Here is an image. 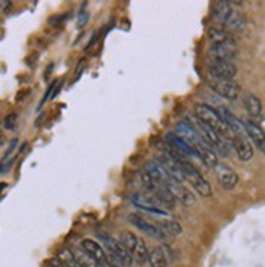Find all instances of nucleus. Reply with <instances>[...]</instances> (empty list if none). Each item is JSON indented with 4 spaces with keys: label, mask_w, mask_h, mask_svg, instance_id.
<instances>
[{
    "label": "nucleus",
    "mask_w": 265,
    "mask_h": 267,
    "mask_svg": "<svg viewBox=\"0 0 265 267\" xmlns=\"http://www.w3.org/2000/svg\"><path fill=\"white\" fill-rule=\"evenodd\" d=\"M195 117L199 121H202L203 124H207V126L215 129L221 135H226V132L230 130L225 124V121L220 117L218 111L213 109L212 106H208V104H203V103L195 104Z\"/></svg>",
    "instance_id": "nucleus-1"
},
{
    "label": "nucleus",
    "mask_w": 265,
    "mask_h": 267,
    "mask_svg": "<svg viewBox=\"0 0 265 267\" xmlns=\"http://www.w3.org/2000/svg\"><path fill=\"white\" fill-rule=\"evenodd\" d=\"M179 163H181V170L184 173V178H186V181H189L190 184H192L194 189L199 192L200 196H203V197L212 196V186H210V183H208L205 178L200 175V171L197 170L195 166L187 163L186 160H179Z\"/></svg>",
    "instance_id": "nucleus-2"
},
{
    "label": "nucleus",
    "mask_w": 265,
    "mask_h": 267,
    "mask_svg": "<svg viewBox=\"0 0 265 267\" xmlns=\"http://www.w3.org/2000/svg\"><path fill=\"white\" fill-rule=\"evenodd\" d=\"M155 161L164 170L166 175L174 179V181H177V183L186 181V178H184V173H182V170H181L179 160L174 158L172 155L166 153V152H158V153L155 155Z\"/></svg>",
    "instance_id": "nucleus-3"
},
{
    "label": "nucleus",
    "mask_w": 265,
    "mask_h": 267,
    "mask_svg": "<svg viewBox=\"0 0 265 267\" xmlns=\"http://www.w3.org/2000/svg\"><path fill=\"white\" fill-rule=\"evenodd\" d=\"M132 202L135 207L145 210V212H151L156 215H168V210H164L161 207V204L153 197L151 192H135L132 196Z\"/></svg>",
    "instance_id": "nucleus-4"
},
{
    "label": "nucleus",
    "mask_w": 265,
    "mask_h": 267,
    "mask_svg": "<svg viewBox=\"0 0 265 267\" xmlns=\"http://www.w3.org/2000/svg\"><path fill=\"white\" fill-rule=\"evenodd\" d=\"M207 82H208V86H210L217 95L223 96L226 99H236L239 96V93H241L239 85L236 82H233V80H221V78L208 77Z\"/></svg>",
    "instance_id": "nucleus-5"
},
{
    "label": "nucleus",
    "mask_w": 265,
    "mask_h": 267,
    "mask_svg": "<svg viewBox=\"0 0 265 267\" xmlns=\"http://www.w3.org/2000/svg\"><path fill=\"white\" fill-rule=\"evenodd\" d=\"M208 77L212 78H221V80H233L234 75L238 73L236 65L233 62L225 60H210L207 65Z\"/></svg>",
    "instance_id": "nucleus-6"
},
{
    "label": "nucleus",
    "mask_w": 265,
    "mask_h": 267,
    "mask_svg": "<svg viewBox=\"0 0 265 267\" xmlns=\"http://www.w3.org/2000/svg\"><path fill=\"white\" fill-rule=\"evenodd\" d=\"M129 222H131L133 227H137L140 232H145L146 235H150V237H153V238L161 240V241H168L169 240L168 235H164L161 230L155 225V223L148 222L146 219H143L141 215L131 214V215H129Z\"/></svg>",
    "instance_id": "nucleus-7"
},
{
    "label": "nucleus",
    "mask_w": 265,
    "mask_h": 267,
    "mask_svg": "<svg viewBox=\"0 0 265 267\" xmlns=\"http://www.w3.org/2000/svg\"><path fill=\"white\" fill-rule=\"evenodd\" d=\"M166 188L172 192V196L176 197V201H179L182 206H186V207H194L195 206L194 192H190L187 188H184L182 183H177V181H174V179H169L168 184H166Z\"/></svg>",
    "instance_id": "nucleus-8"
},
{
    "label": "nucleus",
    "mask_w": 265,
    "mask_h": 267,
    "mask_svg": "<svg viewBox=\"0 0 265 267\" xmlns=\"http://www.w3.org/2000/svg\"><path fill=\"white\" fill-rule=\"evenodd\" d=\"M174 134L177 135V137H181L182 140H186L187 144H190L194 148H195L197 144L203 142V139L200 137V134L197 132V129L190 122H186V121H181V122L176 124Z\"/></svg>",
    "instance_id": "nucleus-9"
},
{
    "label": "nucleus",
    "mask_w": 265,
    "mask_h": 267,
    "mask_svg": "<svg viewBox=\"0 0 265 267\" xmlns=\"http://www.w3.org/2000/svg\"><path fill=\"white\" fill-rule=\"evenodd\" d=\"M236 46L234 44H213L208 49V57L210 60H225L233 62L236 59Z\"/></svg>",
    "instance_id": "nucleus-10"
},
{
    "label": "nucleus",
    "mask_w": 265,
    "mask_h": 267,
    "mask_svg": "<svg viewBox=\"0 0 265 267\" xmlns=\"http://www.w3.org/2000/svg\"><path fill=\"white\" fill-rule=\"evenodd\" d=\"M246 134L259 150L265 153V130L254 121H244Z\"/></svg>",
    "instance_id": "nucleus-11"
},
{
    "label": "nucleus",
    "mask_w": 265,
    "mask_h": 267,
    "mask_svg": "<svg viewBox=\"0 0 265 267\" xmlns=\"http://www.w3.org/2000/svg\"><path fill=\"white\" fill-rule=\"evenodd\" d=\"M231 144L236 150L239 160L243 161H249L254 157V148H252L251 142L248 140V135H233Z\"/></svg>",
    "instance_id": "nucleus-12"
},
{
    "label": "nucleus",
    "mask_w": 265,
    "mask_h": 267,
    "mask_svg": "<svg viewBox=\"0 0 265 267\" xmlns=\"http://www.w3.org/2000/svg\"><path fill=\"white\" fill-rule=\"evenodd\" d=\"M195 152H197V155H199V158L208 166V168H218V165H220L218 153L215 152L205 140L195 145Z\"/></svg>",
    "instance_id": "nucleus-13"
},
{
    "label": "nucleus",
    "mask_w": 265,
    "mask_h": 267,
    "mask_svg": "<svg viewBox=\"0 0 265 267\" xmlns=\"http://www.w3.org/2000/svg\"><path fill=\"white\" fill-rule=\"evenodd\" d=\"M217 175H218V183H220V186H221L223 189L231 191V189L236 188V184H238V175L230 168V166L218 165Z\"/></svg>",
    "instance_id": "nucleus-14"
},
{
    "label": "nucleus",
    "mask_w": 265,
    "mask_h": 267,
    "mask_svg": "<svg viewBox=\"0 0 265 267\" xmlns=\"http://www.w3.org/2000/svg\"><path fill=\"white\" fill-rule=\"evenodd\" d=\"M82 250H85L86 253H88L101 267L106 266V251H104V248L100 243H96V241H93V240H83L82 241Z\"/></svg>",
    "instance_id": "nucleus-15"
},
{
    "label": "nucleus",
    "mask_w": 265,
    "mask_h": 267,
    "mask_svg": "<svg viewBox=\"0 0 265 267\" xmlns=\"http://www.w3.org/2000/svg\"><path fill=\"white\" fill-rule=\"evenodd\" d=\"M166 142L174 148V150L177 152V153H181V155H192V157H199L197 155V152H195V148L190 145V144H187L186 140H182L181 137H177V135L174 134V132H169L168 135H166Z\"/></svg>",
    "instance_id": "nucleus-16"
},
{
    "label": "nucleus",
    "mask_w": 265,
    "mask_h": 267,
    "mask_svg": "<svg viewBox=\"0 0 265 267\" xmlns=\"http://www.w3.org/2000/svg\"><path fill=\"white\" fill-rule=\"evenodd\" d=\"M143 171H145L146 175H148V176L153 179V181H155V183L158 184V186H166V184H168L169 179H172V178H169L168 175H166L164 170L156 163L155 160H153V161H148V163L145 165Z\"/></svg>",
    "instance_id": "nucleus-17"
},
{
    "label": "nucleus",
    "mask_w": 265,
    "mask_h": 267,
    "mask_svg": "<svg viewBox=\"0 0 265 267\" xmlns=\"http://www.w3.org/2000/svg\"><path fill=\"white\" fill-rule=\"evenodd\" d=\"M153 197L156 199V201L161 204V207L166 210V209H172L176 206V197L172 196V192L166 188V186H158L151 191Z\"/></svg>",
    "instance_id": "nucleus-18"
},
{
    "label": "nucleus",
    "mask_w": 265,
    "mask_h": 267,
    "mask_svg": "<svg viewBox=\"0 0 265 267\" xmlns=\"http://www.w3.org/2000/svg\"><path fill=\"white\" fill-rule=\"evenodd\" d=\"M244 26H246V20H244L243 13L239 10L233 8L230 16L226 18V21L223 24L225 31H228V33H238V31H241Z\"/></svg>",
    "instance_id": "nucleus-19"
},
{
    "label": "nucleus",
    "mask_w": 265,
    "mask_h": 267,
    "mask_svg": "<svg viewBox=\"0 0 265 267\" xmlns=\"http://www.w3.org/2000/svg\"><path fill=\"white\" fill-rule=\"evenodd\" d=\"M148 263L151 267H166L169 263L168 258V250L161 246L153 248L151 251H148Z\"/></svg>",
    "instance_id": "nucleus-20"
},
{
    "label": "nucleus",
    "mask_w": 265,
    "mask_h": 267,
    "mask_svg": "<svg viewBox=\"0 0 265 267\" xmlns=\"http://www.w3.org/2000/svg\"><path fill=\"white\" fill-rule=\"evenodd\" d=\"M208 39H210L212 46L213 44H234L236 46L233 34L228 33V31H225V29H220V28L208 29Z\"/></svg>",
    "instance_id": "nucleus-21"
},
{
    "label": "nucleus",
    "mask_w": 265,
    "mask_h": 267,
    "mask_svg": "<svg viewBox=\"0 0 265 267\" xmlns=\"http://www.w3.org/2000/svg\"><path fill=\"white\" fill-rule=\"evenodd\" d=\"M231 10H233V3H230V2H215L213 8H212L213 20L223 26L226 18L230 16V13H231Z\"/></svg>",
    "instance_id": "nucleus-22"
},
{
    "label": "nucleus",
    "mask_w": 265,
    "mask_h": 267,
    "mask_svg": "<svg viewBox=\"0 0 265 267\" xmlns=\"http://www.w3.org/2000/svg\"><path fill=\"white\" fill-rule=\"evenodd\" d=\"M155 225L161 230L164 235H168L169 238L172 237H179L182 233V225L177 220L174 219H168V220H163V222H156Z\"/></svg>",
    "instance_id": "nucleus-23"
},
{
    "label": "nucleus",
    "mask_w": 265,
    "mask_h": 267,
    "mask_svg": "<svg viewBox=\"0 0 265 267\" xmlns=\"http://www.w3.org/2000/svg\"><path fill=\"white\" fill-rule=\"evenodd\" d=\"M244 104H246V109H248V113L251 116H254V117L261 116V113H262V103H261V99H259L256 95H252V93L246 95Z\"/></svg>",
    "instance_id": "nucleus-24"
},
{
    "label": "nucleus",
    "mask_w": 265,
    "mask_h": 267,
    "mask_svg": "<svg viewBox=\"0 0 265 267\" xmlns=\"http://www.w3.org/2000/svg\"><path fill=\"white\" fill-rule=\"evenodd\" d=\"M57 259L65 267H80L77 263L75 254H73V250H70V248H62V250L57 253Z\"/></svg>",
    "instance_id": "nucleus-25"
},
{
    "label": "nucleus",
    "mask_w": 265,
    "mask_h": 267,
    "mask_svg": "<svg viewBox=\"0 0 265 267\" xmlns=\"http://www.w3.org/2000/svg\"><path fill=\"white\" fill-rule=\"evenodd\" d=\"M73 254H75L77 263H78L80 267H101L88 253H86L85 250H82V248H80V250H73Z\"/></svg>",
    "instance_id": "nucleus-26"
},
{
    "label": "nucleus",
    "mask_w": 265,
    "mask_h": 267,
    "mask_svg": "<svg viewBox=\"0 0 265 267\" xmlns=\"http://www.w3.org/2000/svg\"><path fill=\"white\" fill-rule=\"evenodd\" d=\"M133 258L135 261H137L138 264H143L148 261V250H146V245H145V241L138 238L137 241V245H135V250H133Z\"/></svg>",
    "instance_id": "nucleus-27"
},
{
    "label": "nucleus",
    "mask_w": 265,
    "mask_h": 267,
    "mask_svg": "<svg viewBox=\"0 0 265 267\" xmlns=\"http://www.w3.org/2000/svg\"><path fill=\"white\" fill-rule=\"evenodd\" d=\"M119 241H121V243L124 245L126 248H127L129 251L133 253V250H135V245H137L138 238L135 237L133 233H131V232H126V233H122V235H121V240H119ZM132 256H133V254H132Z\"/></svg>",
    "instance_id": "nucleus-28"
},
{
    "label": "nucleus",
    "mask_w": 265,
    "mask_h": 267,
    "mask_svg": "<svg viewBox=\"0 0 265 267\" xmlns=\"http://www.w3.org/2000/svg\"><path fill=\"white\" fill-rule=\"evenodd\" d=\"M106 266L108 267H126L124 264H122V261L119 259V256H117L116 253L113 251H106Z\"/></svg>",
    "instance_id": "nucleus-29"
},
{
    "label": "nucleus",
    "mask_w": 265,
    "mask_h": 267,
    "mask_svg": "<svg viewBox=\"0 0 265 267\" xmlns=\"http://www.w3.org/2000/svg\"><path fill=\"white\" fill-rule=\"evenodd\" d=\"M3 127L7 130H15L16 127V113H10L3 121Z\"/></svg>",
    "instance_id": "nucleus-30"
},
{
    "label": "nucleus",
    "mask_w": 265,
    "mask_h": 267,
    "mask_svg": "<svg viewBox=\"0 0 265 267\" xmlns=\"http://www.w3.org/2000/svg\"><path fill=\"white\" fill-rule=\"evenodd\" d=\"M55 86H57V82H52L51 85H49V88H47V91H46V95L42 96L41 103H39V108H42V104H44V103H47V99L52 96V93L55 91Z\"/></svg>",
    "instance_id": "nucleus-31"
},
{
    "label": "nucleus",
    "mask_w": 265,
    "mask_h": 267,
    "mask_svg": "<svg viewBox=\"0 0 265 267\" xmlns=\"http://www.w3.org/2000/svg\"><path fill=\"white\" fill-rule=\"evenodd\" d=\"M86 21H88V13L82 8V11H80V15H78V28H82L86 24Z\"/></svg>",
    "instance_id": "nucleus-32"
},
{
    "label": "nucleus",
    "mask_w": 265,
    "mask_h": 267,
    "mask_svg": "<svg viewBox=\"0 0 265 267\" xmlns=\"http://www.w3.org/2000/svg\"><path fill=\"white\" fill-rule=\"evenodd\" d=\"M11 7H13V3L11 2H2V0H0V8H3L5 13H8Z\"/></svg>",
    "instance_id": "nucleus-33"
},
{
    "label": "nucleus",
    "mask_w": 265,
    "mask_h": 267,
    "mask_svg": "<svg viewBox=\"0 0 265 267\" xmlns=\"http://www.w3.org/2000/svg\"><path fill=\"white\" fill-rule=\"evenodd\" d=\"M49 267H65L62 263H60V261L57 259V258H55V259H51V261H49Z\"/></svg>",
    "instance_id": "nucleus-34"
},
{
    "label": "nucleus",
    "mask_w": 265,
    "mask_h": 267,
    "mask_svg": "<svg viewBox=\"0 0 265 267\" xmlns=\"http://www.w3.org/2000/svg\"><path fill=\"white\" fill-rule=\"evenodd\" d=\"M3 189H7V184H5V183H2V184H0V192H2Z\"/></svg>",
    "instance_id": "nucleus-35"
}]
</instances>
